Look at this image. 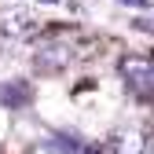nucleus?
<instances>
[{
    "label": "nucleus",
    "instance_id": "f257e3e1",
    "mask_svg": "<svg viewBox=\"0 0 154 154\" xmlns=\"http://www.w3.org/2000/svg\"><path fill=\"white\" fill-rule=\"evenodd\" d=\"M121 77H125V88L136 92V95H147L154 92V55H125L118 63Z\"/></svg>",
    "mask_w": 154,
    "mask_h": 154
},
{
    "label": "nucleus",
    "instance_id": "f03ea898",
    "mask_svg": "<svg viewBox=\"0 0 154 154\" xmlns=\"http://www.w3.org/2000/svg\"><path fill=\"white\" fill-rule=\"evenodd\" d=\"M70 59H73V48L66 41H41L37 51H33V66L41 73H48V77L51 73H63L70 66Z\"/></svg>",
    "mask_w": 154,
    "mask_h": 154
},
{
    "label": "nucleus",
    "instance_id": "7ed1b4c3",
    "mask_svg": "<svg viewBox=\"0 0 154 154\" xmlns=\"http://www.w3.org/2000/svg\"><path fill=\"white\" fill-rule=\"evenodd\" d=\"M33 103V88L29 81H4L0 85V106H8V110H22Z\"/></svg>",
    "mask_w": 154,
    "mask_h": 154
},
{
    "label": "nucleus",
    "instance_id": "20e7f679",
    "mask_svg": "<svg viewBox=\"0 0 154 154\" xmlns=\"http://www.w3.org/2000/svg\"><path fill=\"white\" fill-rule=\"evenodd\" d=\"M0 29H4L8 37H22V41H29V37H37V29H41V26L33 22L29 11H11V15L0 18Z\"/></svg>",
    "mask_w": 154,
    "mask_h": 154
},
{
    "label": "nucleus",
    "instance_id": "39448f33",
    "mask_svg": "<svg viewBox=\"0 0 154 154\" xmlns=\"http://www.w3.org/2000/svg\"><path fill=\"white\" fill-rule=\"evenodd\" d=\"M110 154H147V136L140 128H125L110 140Z\"/></svg>",
    "mask_w": 154,
    "mask_h": 154
},
{
    "label": "nucleus",
    "instance_id": "423d86ee",
    "mask_svg": "<svg viewBox=\"0 0 154 154\" xmlns=\"http://www.w3.org/2000/svg\"><path fill=\"white\" fill-rule=\"evenodd\" d=\"M29 154H66V150H63L59 143H51V140H48V143H37V147H33Z\"/></svg>",
    "mask_w": 154,
    "mask_h": 154
},
{
    "label": "nucleus",
    "instance_id": "0eeeda50",
    "mask_svg": "<svg viewBox=\"0 0 154 154\" xmlns=\"http://www.w3.org/2000/svg\"><path fill=\"white\" fill-rule=\"evenodd\" d=\"M77 154H103V147H95V143H81V150Z\"/></svg>",
    "mask_w": 154,
    "mask_h": 154
},
{
    "label": "nucleus",
    "instance_id": "6e6552de",
    "mask_svg": "<svg viewBox=\"0 0 154 154\" xmlns=\"http://www.w3.org/2000/svg\"><path fill=\"white\" fill-rule=\"evenodd\" d=\"M121 4H132V8H150V0H121Z\"/></svg>",
    "mask_w": 154,
    "mask_h": 154
}]
</instances>
